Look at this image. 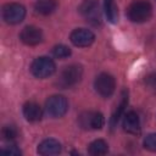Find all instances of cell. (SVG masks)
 Instances as JSON below:
<instances>
[{"label": "cell", "instance_id": "cell-6", "mask_svg": "<svg viewBox=\"0 0 156 156\" xmlns=\"http://www.w3.org/2000/svg\"><path fill=\"white\" fill-rule=\"evenodd\" d=\"M68 108V102L62 95H52L45 102L46 113L52 118L62 117Z\"/></svg>", "mask_w": 156, "mask_h": 156}, {"label": "cell", "instance_id": "cell-3", "mask_svg": "<svg viewBox=\"0 0 156 156\" xmlns=\"http://www.w3.org/2000/svg\"><path fill=\"white\" fill-rule=\"evenodd\" d=\"M56 69L55 62L45 56L37 57L30 65V72L37 78H48Z\"/></svg>", "mask_w": 156, "mask_h": 156}, {"label": "cell", "instance_id": "cell-12", "mask_svg": "<svg viewBox=\"0 0 156 156\" xmlns=\"http://www.w3.org/2000/svg\"><path fill=\"white\" fill-rule=\"evenodd\" d=\"M23 116L29 122H38L43 117V110L35 102H27L23 106Z\"/></svg>", "mask_w": 156, "mask_h": 156}, {"label": "cell", "instance_id": "cell-15", "mask_svg": "<svg viewBox=\"0 0 156 156\" xmlns=\"http://www.w3.org/2000/svg\"><path fill=\"white\" fill-rule=\"evenodd\" d=\"M108 150V145L105 140L102 139H98V140H94L93 143L89 144V147H88V152L90 155H94V156H99V155H105Z\"/></svg>", "mask_w": 156, "mask_h": 156}, {"label": "cell", "instance_id": "cell-16", "mask_svg": "<svg viewBox=\"0 0 156 156\" xmlns=\"http://www.w3.org/2000/svg\"><path fill=\"white\" fill-rule=\"evenodd\" d=\"M127 104H128V96H127V93H126V91H123V94H122V99H121V102H119V105L117 106V108H116V111H115V113L112 115L111 121H110V126H111V128H112V129L117 126L118 119H119V117L122 116V113H123L124 107L127 106Z\"/></svg>", "mask_w": 156, "mask_h": 156}, {"label": "cell", "instance_id": "cell-4", "mask_svg": "<svg viewBox=\"0 0 156 156\" xmlns=\"http://www.w3.org/2000/svg\"><path fill=\"white\" fill-rule=\"evenodd\" d=\"M79 12L89 23L94 26L100 24L101 13H100V5L98 0H83V2L79 6Z\"/></svg>", "mask_w": 156, "mask_h": 156}, {"label": "cell", "instance_id": "cell-18", "mask_svg": "<svg viewBox=\"0 0 156 156\" xmlns=\"http://www.w3.org/2000/svg\"><path fill=\"white\" fill-rule=\"evenodd\" d=\"M52 55L55 57H57V58H66V57H68L71 55V49L68 46H66V45L60 44V45H56L52 49Z\"/></svg>", "mask_w": 156, "mask_h": 156}, {"label": "cell", "instance_id": "cell-20", "mask_svg": "<svg viewBox=\"0 0 156 156\" xmlns=\"http://www.w3.org/2000/svg\"><path fill=\"white\" fill-rule=\"evenodd\" d=\"M144 146L150 151H156V133H150L145 136Z\"/></svg>", "mask_w": 156, "mask_h": 156}, {"label": "cell", "instance_id": "cell-14", "mask_svg": "<svg viewBox=\"0 0 156 156\" xmlns=\"http://www.w3.org/2000/svg\"><path fill=\"white\" fill-rule=\"evenodd\" d=\"M57 7L56 0H38L35 2V11L40 15H50L52 13Z\"/></svg>", "mask_w": 156, "mask_h": 156}, {"label": "cell", "instance_id": "cell-19", "mask_svg": "<svg viewBox=\"0 0 156 156\" xmlns=\"http://www.w3.org/2000/svg\"><path fill=\"white\" fill-rule=\"evenodd\" d=\"M17 129L15 126H5L1 130V134H2V138L5 140H13L16 136H17Z\"/></svg>", "mask_w": 156, "mask_h": 156}, {"label": "cell", "instance_id": "cell-7", "mask_svg": "<svg viewBox=\"0 0 156 156\" xmlns=\"http://www.w3.org/2000/svg\"><path fill=\"white\" fill-rule=\"evenodd\" d=\"M95 90L104 98H108L113 94L115 88H116V82L115 78L108 74V73H101L96 77L95 83H94Z\"/></svg>", "mask_w": 156, "mask_h": 156}, {"label": "cell", "instance_id": "cell-17", "mask_svg": "<svg viewBox=\"0 0 156 156\" xmlns=\"http://www.w3.org/2000/svg\"><path fill=\"white\" fill-rule=\"evenodd\" d=\"M104 6H105V13L107 20L111 23H116L118 20V11H117V5L115 4L113 0H104Z\"/></svg>", "mask_w": 156, "mask_h": 156}, {"label": "cell", "instance_id": "cell-5", "mask_svg": "<svg viewBox=\"0 0 156 156\" xmlns=\"http://www.w3.org/2000/svg\"><path fill=\"white\" fill-rule=\"evenodd\" d=\"M2 20L9 23V24H17L23 21L26 16V9L23 5L17 4V2H10L4 5L2 11Z\"/></svg>", "mask_w": 156, "mask_h": 156}, {"label": "cell", "instance_id": "cell-2", "mask_svg": "<svg viewBox=\"0 0 156 156\" xmlns=\"http://www.w3.org/2000/svg\"><path fill=\"white\" fill-rule=\"evenodd\" d=\"M82 74H83L82 66H79V65H69V66L65 67L62 69V72L60 73L58 79H57V85L60 88H63V89L73 87L80 80Z\"/></svg>", "mask_w": 156, "mask_h": 156}, {"label": "cell", "instance_id": "cell-22", "mask_svg": "<svg viewBox=\"0 0 156 156\" xmlns=\"http://www.w3.org/2000/svg\"><path fill=\"white\" fill-rule=\"evenodd\" d=\"M1 152L2 154H10V155H21V150L16 145H10L9 147L2 149Z\"/></svg>", "mask_w": 156, "mask_h": 156}, {"label": "cell", "instance_id": "cell-21", "mask_svg": "<svg viewBox=\"0 0 156 156\" xmlns=\"http://www.w3.org/2000/svg\"><path fill=\"white\" fill-rule=\"evenodd\" d=\"M145 84L146 87L152 90V91H156V73H150L145 77Z\"/></svg>", "mask_w": 156, "mask_h": 156}, {"label": "cell", "instance_id": "cell-1", "mask_svg": "<svg viewBox=\"0 0 156 156\" xmlns=\"http://www.w3.org/2000/svg\"><path fill=\"white\" fill-rule=\"evenodd\" d=\"M127 13L132 22L141 23L151 17L152 7L150 2H147L146 0H135L129 5Z\"/></svg>", "mask_w": 156, "mask_h": 156}, {"label": "cell", "instance_id": "cell-8", "mask_svg": "<svg viewBox=\"0 0 156 156\" xmlns=\"http://www.w3.org/2000/svg\"><path fill=\"white\" fill-rule=\"evenodd\" d=\"M105 123V118L100 112H83L79 116V124L85 129H100Z\"/></svg>", "mask_w": 156, "mask_h": 156}, {"label": "cell", "instance_id": "cell-10", "mask_svg": "<svg viewBox=\"0 0 156 156\" xmlns=\"http://www.w3.org/2000/svg\"><path fill=\"white\" fill-rule=\"evenodd\" d=\"M20 39L26 45H37L43 40L41 29L34 26H27L22 29L20 34Z\"/></svg>", "mask_w": 156, "mask_h": 156}, {"label": "cell", "instance_id": "cell-9", "mask_svg": "<svg viewBox=\"0 0 156 156\" xmlns=\"http://www.w3.org/2000/svg\"><path fill=\"white\" fill-rule=\"evenodd\" d=\"M71 41L76 45V46H89L94 43L95 40V35L93 32H90L89 29H85V28H78V29H74L72 33H71V37H69Z\"/></svg>", "mask_w": 156, "mask_h": 156}, {"label": "cell", "instance_id": "cell-11", "mask_svg": "<svg viewBox=\"0 0 156 156\" xmlns=\"http://www.w3.org/2000/svg\"><path fill=\"white\" fill-rule=\"evenodd\" d=\"M123 129L129 134H139L140 133V119H139V116L134 111H129L128 113L124 115Z\"/></svg>", "mask_w": 156, "mask_h": 156}, {"label": "cell", "instance_id": "cell-13", "mask_svg": "<svg viewBox=\"0 0 156 156\" xmlns=\"http://www.w3.org/2000/svg\"><path fill=\"white\" fill-rule=\"evenodd\" d=\"M61 152V144L55 139H45L38 146L40 155H57Z\"/></svg>", "mask_w": 156, "mask_h": 156}]
</instances>
